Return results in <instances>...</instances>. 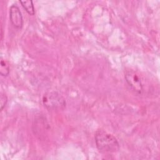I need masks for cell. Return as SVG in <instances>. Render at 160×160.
<instances>
[{
    "mask_svg": "<svg viewBox=\"0 0 160 160\" xmlns=\"http://www.w3.org/2000/svg\"><path fill=\"white\" fill-rule=\"evenodd\" d=\"M94 138L96 147L101 152H114L119 148V144L117 139L104 130L97 131Z\"/></svg>",
    "mask_w": 160,
    "mask_h": 160,
    "instance_id": "cell-1",
    "label": "cell"
},
{
    "mask_svg": "<svg viewBox=\"0 0 160 160\" xmlns=\"http://www.w3.org/2000/svg\"><path fill=\"white\" fill-rule=\"evenodd\" d=\"M42 103L48 110L51 111L62 110L66 106L64 98L56 91L45 93L42 96Z\"/></svg>",
    "mask_w": 160,
    "mask_h": 160,
    "instance_id": "cell-2",
    "label": "cell"
},
{
    "mask_svg": "<svg viewBox=\"0 0 160 160\" xmlns=\"http://www.w3.org/2000/svg\"><path fill=\"white\" fill-rule=\"evenodd\" d=\"M125 79L128 84L136 93L141 94L144 91V86L141 76L132 70L128 71L125 73Z\"/></svg>",
    "mask_w": 160,
    "mask_h": 160,
    "instance_id": "cell-3",
    "label": "cell"
},
{
    "mask_svg": "<svg viewBox=\"0 0 160 160\" xmlns=\"http://www.w3.org/2000/svg\"><path fill=\"white\" fill-rule=\"evenodd\" d=\"M9 18L12 24L17 29H20L23 26V18L19 8L13 4L9 9Z\"/></svg>",
    "mask_w": 160,
    "mask_h": 160,
    "instance_id": "cell-4",
    "label": "cell"
},
{
    "mask_svg": "<svg viewBox=\"0 0 160 160\" xmlns=\"http://www.w3.org/2000/svg\"><path fill=\"white\" fill-rule=\"evenodd\" d=\"M20 2L26 12L30 15L34 14V8L32 1H20Z\"/></svg>",
    "mask_w": 160,
    "mask_h": 160,
    "instance_id": "cell-5",
    "label": "cell"
},
{
    "mask_svg": "<svg viewBox=\"0 0 160 160\" xmlns=\"http://www.w3.org/2000/svg\"><path fill=\"white\" fill-rule=\"evenodd\" d=\"M9 73V66L8 63L3 59L1 60L0 74L2 76H7Z\"/></svg>",
    "mask_w": 160,
    "mask_h": 160,
    "instance_id": "cell-6",
    "label": "cell"
},
{
    "mask_svg": "<svg viewBox=\"0 0 160 160\" xmlns=\"http://www.w3.org/2000/svg\"><path fill=\"white\" fill-rule=\"evenodd\" d=\"M7 102H8L7 96L5 94L1 93V97H0V106H1V111L6 106V105L7 104Z\"/></svg>",
    "mask_w": 160,
    "mask_h": 160,
    "instance_id": "cell-7",
    "label": "cell"
}]
</instances>
